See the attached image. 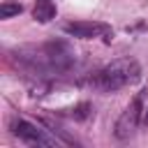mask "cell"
I'll list each match as a JSON object with an SVG mask.
<instances>
[{"label": "cell", "instance_id": "5b68a950", "mask_svg": "<svg viewBox=\"0 0 148 148\" xmlns=\"http://www.w3.org/2000/svg\"><path fill=\"white\" fill-rule=\"evenodd\" d=\"M32 16L39 21V23H49L53 16H56V5L51 0H37L35 7H32Z\"/></svg>", "mask_w": 148, "mask_h": 148}, {"label": "cell", "instance_id": "7a4b0ae2", "mask_svg": "<svg viewBox=\"0 0 148 148\" xmlns=\"http://www.w3.org/2000/svg\"><path fill=\"white\" fill-rule=\"evenodd\" d=\"M65 32L72 37H81V39H92V37L109 35L111 28L106 23H97V21H76V23H67Z\"/></svg>", "mask_w": 148, "mask_h": 148}, {"label": "cell", "instance_id": "8992f818", "mask_svg": "<svg viewBox=\"0 0 148 148\" xmlns=\"http://www.w3.org/2000/svg\"><path fill=\"white\" fill-rule=\"evenodd\" d=\"M21 5L18 2H2L0 5V18H9V16H14V14H21Z\"/></svg>", "mask_w": 148, "mask_h": 148}, {"label": "cell", "instance_id": "52a82bcc", "mask_svg": "<svg viewBox=\"0 0 148 148\" xmlns=\"http://www.w3.org/2000/svg\"><path fill=\"white\" fill-rule=\"evenodd\" d=\"M143 123L148 125V106H146V111H143Z\"/></svg>", "mask_w": 148, "mask_h": 148}, {"label": "cell", "instance_id": "3957f363", "mask_svg": "<svg viewBox=\"0 0 148 148\" xmlns=\"http://www.w3.org/2000/svg\"><path fill=\"white\" fill-rule=\"evenodd\" d=\"M139 116H141V102L134 99V102L123 111V116L118 118V123H116V136H118V139H127V136L136 130Z\"/></svg>", "mask_w": 148, "mask_h": 148}, {"label": "cell", "instance_id": "277c9868", "mask_svg": "<svg viewBox=\"0 0 148 148\" xmlns=\"http://www.w3.org/2000/svg\"><path fill=\"white\" fill-rule=\"evenodd\" d=\"M14 132L23 139V141H28V143H42V146H49V143H53L42 130H37L35 125H30V123H25V120H18L16 125H14Z\"/></svg>", "mask_w": 148, "mask_h": 148}, {"label": "cell", "instance_id": "6da1fadb", "mask_svg": "<svg viewBox=\"0 0 148 148\" xmlns=\"http://www.w3.org/2000/svg\"><path fill=\"white\" fill-rule=\"evenodd\" d=\"M139 76H141L139 62L132 60V58H120V60H113L111 65H106L102 72H97L92 83L99 90H118L123 86L136 83Z\"/></svg>", "mask_w": 148, "mask_h": 148}]
</instances>
